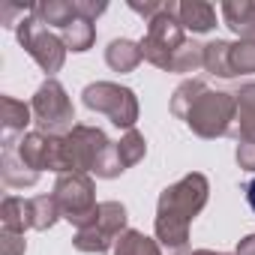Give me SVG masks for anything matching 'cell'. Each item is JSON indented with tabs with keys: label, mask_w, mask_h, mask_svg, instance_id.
<instances>
[{
	"label": "cell",
	"mask_w": 255,
	"mask_h": 255,
	"mask_svg": "<svg viewBox=\"0 0 255 255\" xmlns=\"http://www.w3.org/2000/svg\"><path fill=\"white\" fill-rule=\"evenodd\" d=\"M18 156L24 159L27 168H33L36 174L39 171H57V174H66V162H63V138H54V135H45V132H27L21 141H18Z\"/></svg>",
	"instance_id": "obj_9"
},
{
	"label": "cell",
	"mask_w": 255,
	"mask_h": 255,
	"mask_svg": "<svg viewBox=\"0 0 255 255\" xmlns=\"http://www.w3.org/2000/svg\"><path fill=\"white\" fill-rule=\"evenodd\" d=\"M126 231V207L117 201H102L96 207V213L90 216L87 225L78 228L75 234V249L78 252H99V255H111L117 237Z\"/></svg>",
	"instance_id": "obj_5"
},
{
	"label": "cell",
	"mask_w": 255,
	"mask_h": 255,
	"mask_svg": "<svg viewBox=\"0 0 255 255\" xmlns=\"http://www.w3.org/2000/svg\"><path fill=\"white\" fill-rule=\"evenodd\" d=\"M207 177L204 174H186L174 186H168L159 195V210H156V237L168 249H183L189 240V222L201 207L207 204Z\"/></svg>",
	"instance_id": "obj_1"
},
{
	"label": "cell",
	"mask_w": 255,
	"mask_h": 255,
	"mask_svg": "<svg viewBox=\"0 0 255 255\" xmlns=\"http://www.w3.org/2000/svg\"><path fill=\"white\" fill-rule=\"evenodd\" d=\"M204 69L210 75H219V78H234V69H231V42H222V39H213L204 45Z\"/></svg>",
	"instance_id": "obj_15"
},
{
	"label": "cell",
	"mask_w": 255,
	"mask_h": 255,
	"mask_svg": "<svg viewBox=\"0 0 255 255\" xmlns=\"http://www.w3.org/2000/svg\"><path fill=\"white\" fill-rule=\"evenodd\" d=\"M201 66H204V45L186 39V42L177 48V54H174V60H171V66H168V72H198Z\"/></svg>",
	"instance_id": "obj_20"
},
{
	"label": "cell",
	"mask_w": 255,
	"mask_h": 255,
	"mask_svg": "<svg viewBox=\"0 0 255 255\" xmlns=\"http://www.w3.org/2000/svg\"><path fill=\"white\" fill-rule=\"evenodd\" d=\"M141 60H144L141 57V45L138 42H129V39H114L105 48V63L114 72H132Z\"/></svg>",
	"instance_id": "obj_14"
},
{
	"label": "cell",
	"mask_w": 255,
	"mask_h": 255,
	"mask_svg": "<svg viewBox=\"0 0 255 255\" xmlns=\"http://www.w3.org/2000/svg\"><path fill=\"white\" fill-rule=\"evenodd\" d=\"M57 216H60V210H57L54 195H36L33 198V228L36 231H48L57 222Z\"/></svg>",
	"instance_id": "obj_23"
},
{
	"label": "cell",
	"mask_w": 255,
	"mask_h": 255,
	"mask_svg": "<svg viewBox=\"0 0 255 255\" xmlns=\"http://www.w3.org/2000/svg\"><path fill=\"white\" fill-rule=\"evenodd\" d=\"M231 69H234V75L255 72V42H234L231 45Z\"/></svg>",
	"instance_id": "obj_24"
},
{
	"label": "cell",
	"mask_w": 255,
	"mask_h": 255,
	"mask_svg": "<svg viewBox=\"0 0 255 255\" xmlns=\"http://www.w3.org/2000/svg\"><path fill=\"white\" fill-rule=\"evenodd\" d=\"M237 162L243 171H255V141H240L237 144Z\"/></svg>",
	"instance_id": "obj_27"
},
{
	"label": "cell",
	"mask_w": 255,
	"mask_h": 255,
	"mask_svg": "<svg viewBox=\"0 0 255 255\" xmlns=\"http://www.w3.org/2000/svg\"><path fill=\"white\" fill-rule=\"evenodd\" d=\"M234 255H255V234L243 237V240L237 243V252H234Z\"/></svg>",
	"instance_id": "obj_29"
},
{
	"label": "cell",
	"mask_w": 255,
	"mask_h": 255,
	"mask_svg": "<svg viewBox=\"0 0 255 255\" xmlns=\"http://www.w3.org/2000/svg\"><path fill=\"white\" fill-rule=\"evenodd\" d=\"M207 90V84L201 81V78H192V81H183L177 90H174V96H171V111L177 114V117H183L186 120V114H189V108L195 105V99L201 96Z\"/></svg>",
	"instance_id": "obj_21"
},
{
	"label": "cell",
	"mask_w": 255,
	"mask_h": 255,
	"mask_svg": "<svg viewBox=\"0 0 255 255\" xmlns=\"http://www.w3.org/2000/svg\"><path fill=\"white\" fill-rule=\"evenodd\" d=\"M0 174H3V183L12 186V189H24V186H33L39 180V174L33 168L24 165V159L18 156V141H12L6 135V144H3V159H0Z\"/></svg>",
	"instance_id": "obj_10"
},
{
	"label": "cell",
	"mask_w": 255,
	"mask_h": 255,
	"mask_svg": "<svg viewBox=\"0 0 255 255\" xmlns=\"http://www.w3.org/2000/svg\"><path fill=\"white\" fill-rule=\"evenodd\" d=\"M30 114L33 108L24 105L21 99H12V96H0V120H3V129L6 132H18L30 123Z\"/></svg>",
	"instance_id": "obj_19"
},
{
	"label": "cell",
	"mask_w": 255,
	"mask_h": 255,
	"mask_svg": "<svg viewBox=\"0 0 255 255\" xmlns=\"http://www.w3.org/2000/svg\"><path fill=\"white\" fill-rule=\"evenodd\" d=\"M72 6H75V15L84 18V21H96L108 9L105 3H96V0H72Z\"/></svg>",
	"instance_id": "obj_25"
},
{
	"label": "cell",
	"mask_w": 255,
	"mask_h": 255,
	"mask_svg": "<svg viewBox=\"0 0 255 255\" xmlns=\"http://www.w3.org/2000/svg\"><path fill=\"white\" fill-rule=\"evenodd\" d=\"M162 6H165V3H138V0H129V9H132V12H138V15H144L147 21H150V18H156V15L162 12Z\"/></svg>",
	"instance_id": "obj_28"
},
{
	"label": "cell",
	"mask_w": 255,
	"mask_h": 255,
	"mask_svg": "<svg viewBox=\"0 0 255 255\" xmlns=\"http://www.w3.org/2000/svg\"><path fill=\"white\" fill-rule=\"evenodd\" d=\"M0 246H3V252H0V255H24V249H27L24 234H12V231L0 234Z\"/></svg>",
	"instance_id": "obj_26"
},
{
	"label": "cell",
	"mask_w": 255,
	"mask_h": 255,
	"mask_svg": "<svg viewBox=\"0 0 255 255\" xmlns=\"http://www.w3.org/2000/svg\"><path fill=\"white\" fill-rule=\"evenodd\" d=\"M84 105L96 114H105L114 126L129 132L135 120H138V99L129 87H120V84H111V81H96V84H87L84 87Z\"/></svg>",
	"instance_id": "obj_6"
},
{
	"label": "cell",
	"mask_w": 255,
	"mask_h": 255,
	"mask_svg": "<svg viewBox=\"0 0 255 255\" xmlns=\"http://www.w3.org/2000/svg\"><path fill=\"white\" fill-rule=\"evenodd\" d=\"M183 42H186V36H183V24L177 18V3L168 0L162 6V12L147 21V36L138 45H141V57L147 63H153L159 69H168Z\"/></svg>",
	"instance_id": "obj_2"
},
{
	"label": "cell",
	"mask_w": 255,
	"mask_h": 255,
	"mask_svg": "<svg viewBox=\"0 0 255 255\" xmlns=\"http://www.w3.org/2000/svg\"><path fill=\"white\" fill-rule=\"evenodd\" d=\"M33 15L42 24H54L57 30H63L75 18V6H72V0H42V3L33 6Z\"/></svg>",
	"instance_id": "obj_16"
},
{
	"label": "cell",
	"mask_w": 255,
	"mask_h": 255,
	"mask_svg": "<svg viewBox=\"0 0 255 255\" xmlns=\"http://www.w3.org/2000/svg\"><path fill=\"white\" fill-rule=\"evenodd\" d=\"M60 39L69 51H87L96 39V30H93V21H84V18H72L63 30H60Z\"/></svg>",
	"instance_id": "obj_18"
},
{
	"label": "cell",
	"mask_w": 255,
	"mask_h": 255,
	"mask_svg": "<svg viewBox=\"0 0 255 255\" xmlns=\"http://www.w3.org/2000/svg\"><path fill=\"white\" fill-rule=\"evenodd\" d=\"M246 201H249V207L255 210V180H252V183L246 186Z\"/></svg>",
	"instance_id": "obj_30"
},
{
	"label": "cell",
	"mask_w": 255,
	"mask_h": 255,
	"mask_svg": "<svg viewBox=\"0 0 255 255\" xmlns=\"http://www.w3.org/2000/svg\"><path fill=\"white\" fill-rule=\"evenodd\" d=\"M237 117V99L231 93H219V90H204L195 105L186 114V126L201 135V138H219L228 135Z\"/></svg>",
	"instance_id": "obj_3"
},
{
	"label": "cell",
	"mask_w": 255,
	"mask_h": 255,
	"mask_svg": "<svg viewBox=\"0 0 255 255\" xmlns=\"http://www.w3.org/2000/svg\"><path fill=\"white\" fill-rule=\"evenodd\" d=\"M30 108H33V120L39 126V132H45V135L63 138L78 126V123H72L75 111H72V102H69V96H66V90L57 78H48L36 90Z\"/></svg>",
	"instance_id": "obj_4"
},
{
	"label": "cell",
	"mask_w": 255,
	"mask_h": 255,
	"mask_svg": "<svg viewBox=\"0 0 255 255\" xmlns=\"http://www.w3.org/2000/svg\"><path fill=\"white\" fill-rule=\"evenodd\" d=\"M54 201H57V210L66 222H72L75 228L87 225L90 216L96 213V192H93V180L87 174H60L57 183H54Z\"/></svg>",
	"instance_id": "obj_7"
},
{
	"label": "cell",
	"mask_w": 255,
	"mask_h": 255,
	"mask_svg": "<svg viewBox=\"0 0 255 255\" xmlns=\"http://www.w3.org/2000/svg\"><path fill=\"white\" fill-rule=\"evenodd\" d=\"M111 255H162V252H159V243H156V240L144 237L141 231L126 228V231L117 237Z\"/></svg>",
	"instance_id": "obj_17"
},
{
	"label": "cell",
	"mask_w": 255,
	"mask_h": 255,
	"mask_svg": "<svg viewBox=\"0 0 255 255\" xmlns=\"http://www.w3.org/2000/svg\"><path fill=\"white\" fill-rule=\"evenodd\" d=\"M177 18L183 24V30L192 33H207L216 24V9L204 0H186V3H177Z\"/></svg>",
	"instance_id": "obj_13"
},
{
	"label": "cell",
	"mask_w": 255,
	"mask_h": 255,
	"mask_svg": "<svg viewBox=\"0 0 255 255\" xmlns=\"http://www.w3.org/2000/svg\"><path fill=\"white\" fill-rule=\"evenodd\" d=\"M192 255H216V252H210V249H198V252H192Z\"/></svg>",
	"instance_id": "obj_31"
},
{
	"label": "cell",
	"mask_w": 255,
	"mask_h": 255,
	"mask_svg": "<svg viewBox=\"0 0 255 255\" xmlns=\"http://www.w3.org/2000/svg\"><path fill=\"white\" fill-rule=\"evenodd\" d=\"M144 153H147L144 135H141V132H135V129H129V132L120 138V144H117V156H120L123 171L129 168V165H135V162H141V159H144Z\"/></svg>",
	"instance_id": "obj_22"
},
{
	"label": "cell",
	"mask_w": 255,
	"mask_h": 255,
	"mask_svg": "<svg viewBox=\"0 0 255 255\" xmlns=\"http://www.w3.org/2000/svg\"><path fill=\"white\" fill-rule=\"evenodd\" d=\"M222 18L225 24L240 36V42H255V3L249 0H228L222 3Z\"/></svg>",
	"instance_id": "obj_11"
},
{
	"label": "cell",
	"mask_w": 255,
	"mask_h": 255,
	"mask_svg": "<svg viewBox=\"0 0 255 255\" xmlns=\"http://www.w3.org/2000/svg\"><path fill=\"white\" fill-rule=\"evenodd\" d=\"M18 42L27 48V54H30L48 75H54V72L63 66L66 51H69V48L63 45L60 33H51L33 12L18 21Z\"/></svg>",
	"instance_id": "obj_8"
},
{
	"label": "cell",
	"mask_w": 255,
	"mask_h": 255,
	"mask_svg": "<svg viewBox=\"0 0 255 255\" xmlns=\"http://www.w3.org/2000/svg\"><path fill=\"white\" fill-rule=\"evenodd\" d=\"M0 219H3V231L24 234L27 228H33V198L9 195L0 207Z\"/></svg>",
	"instance_id": "obj_12"
}]
</instances>
